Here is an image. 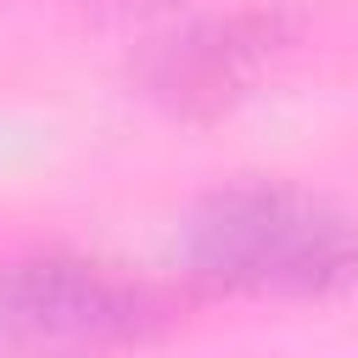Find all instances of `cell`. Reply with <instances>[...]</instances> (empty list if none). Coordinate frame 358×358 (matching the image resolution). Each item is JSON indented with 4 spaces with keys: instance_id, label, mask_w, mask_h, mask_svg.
<instances>
[{
    "instance_id": "2",
    "label": "cell",
    "mask_w": 358,
    "mask_h": 358,
    "mask_svg": "<svg viewBox=\"0 0 358 358\" xmlns=\"http://www.w3.org/2000/svg\"><path fill=\"white\" fill-rule=\"evenodd\" d=\"M168 324L157 285L95 257H17L0 268V341L28 347H112Z\"/></svg>"
},
{
    "instance_id": "1",
    "label": "cell",
    "mask_w": 358,
    "mask_h": 358,
    "mask_svg": "<svg viewBox=\"0 0 358 358\" xmlns=\"http://www.w3.org/2000/svg\"><path fill=\"white\" fill-rule=\"evenodd\" d=\"M179 263L213 291L319 302L358 285V218L280 179H235L185 213Z\"/></svg>"
},
{
    "instance_id": "3",
    "label": "cell",
    "mask_w": 358,
    "mask_h": 358,
    "mask_svg": "<svg viewBox=\"0 0 358 358\" xmlns=\"http://www.w3.org/2000/svg\"><path fill=\"white\" fill-rule=\"evenodd\" d=\"M280 45H285V17L280 11L201 17V22L157 39L140 62V78L173 112L213 117L257 84V73L280 56Z\"/></svg>"
}]
</instances>
